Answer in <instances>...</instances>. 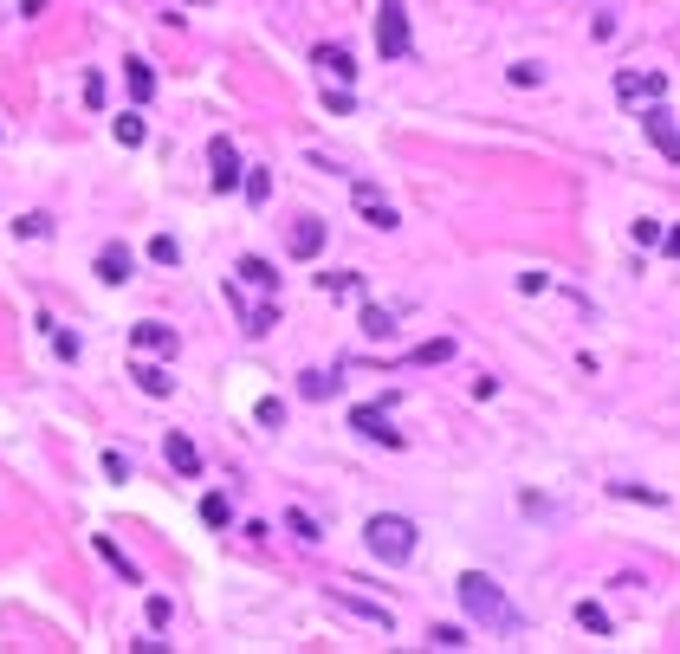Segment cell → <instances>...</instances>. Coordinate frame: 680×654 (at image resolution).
Wrapping results in <instances>:
<instances>
[{"label":"cell","mask_w":680,"mask_h":654,"mask_svg":"<svg viewBox=\"0 0 680 654\" xmlns=\"http://www.w3.org/2000/svg\"><path fill=\"white\" fill-rule=\"evenodd\" d=\"M363 538H370V551L383 557V564H408V557H415V519H402V512H376V519L363 525Z\"/></svg>","instance_id":"2"},{"label":"cell","mask_w":680,"mask_h":654,"mask_svg":"<svg viewBox=\"0 0 680 654\" xmlns=\"http://www.w3.org/2000/svg\"><path fill=\"white\" fill-rule=\"evenodd\" d=\"M460 609H467L486 635H525V616L506 603V590H499L493 577H480V570H467V577H460Z\"/></svg>","instance_id":"1"},{"label":"cell","mask_w":680,"mask_h":654,"mask_svg":"<svg viewBox=\"0 0 680 654\" xmlns=\"http://www.w3.org/2000/svg\"><path fill=\"white\" fill-rule=\"evenodd\" d=\"M661 91H668V78H661V72H622V78H616V98H622V104H642V98L655 104Z\"/></svg>","instance_id":"7"},{"label":"cell","mask_w":680,"mask_h":654,"mask_svg":"<svg viewBox=\"0 0 680 654\" xmlns=\"http://www.w3.org/2000/svg\"><path fill=\"white\" fill-rule=\"evenodd\" d=\"M285 525H292L305 544H318V519H311V512H285Z\"/></svg>","instance_id":"29"},{"label":"cell","mask_w":680,"mask_h":654,"mask_svg":"<svg viewBox=\"0 0 680 654\" xmlns=\"http://www.w3.org/2000/svg\"><path fill=\"white\" fill-rule=\"evenodd\" d=\"M98 557H104V564H111V570H117V577H130V583H136V564H130V557H124V551H117V544H111V538H98Z\"/></svg>","instance_id":"19"},{"label":"cell","mask_w":680,"mask_h":654,"mask_svg":"<svg viewBox=\"0 0 680 654\" xmlns=\"http://www.w3.org/2000/svg\"><path fill=\"white\" fill-rule=\"evenodd\" d=\"M318 247H324V221H311V214H305V221L292 227V253H298V260H318Z\"/></svg>","instance_id":"14"},{"label":"cell","mask_w":680,"mask_h":654,"mask_svg":"<svg viewBox=\"0 0 680 654\" xmlns=\"http://www.w3.org/2000/svg\"><path fill=\"white\" fill-rule=\"evenodd\" d=\"M512 85H519V91L544 85V65H538V59H519V65H512Z\"/></svg>","instance_id":"21"},{"label":"cell","mask_w":680,"mask_h":654,"mask_svg":"<svg viewBox=\"0 0 680 654\" xmlns=\"http://www.w3.org/2000/svg\"><path fill=\"white\" fill-rule=\"evenodd\" d=\"M136 389H143V395H169L175 383H169V376L156 370V363H136Z\"/></svg>","instance_id":"18"},{"label":"cell","mask_w":680,"mask_h":654,"mask_svg":"<svg viewBox=\"0 0 680 654\" xmlns=\"http://www.w3.org/2000/svg\"><path fill=\"white\" fill-rule=\"evenodd\" d=\"M577 622H583V629H590V635H609V616H603V609H596V603H577Z\"/></svg>","instance_id":"26"},{"label":"cell","mask_w":680,"mask_h":654,"mask_svg":"<svg viewBox=\"0 0 680 654\" xmlns=\"http://www.w3.org/2000/svg\"><path fill=\"white\" fill-rule=\"evenodd\" d=\"M124 72H130V98H136V104H143V98H149V91H156V72H149V65H143V59H130V65H124Z\"/></svg>","instance_id":"17"},{"label":"cell","mask_w":680,"mask_h":654,"mask_svg":"<svg viewBox=\"0 0 680 654\" xmlns=\"http://www.w3.org/2000/svg\"><path fill=\"white\" fill-rule=\"evenodd\" d=\"M350 428H357V434H370V441H383V447H402V434L389 428V415H383V408H357V415H350Z\"/></svg>","instance_id":"10"},{"label":"cell","mask_w":680,"mask_h":654,"mask_svg":"<svg viewBox=\"0 0 680 654\" xmlns=\"http://www.w3.org/2000/svg\"><path fill=\"white\" fill-rule=\"evenodd\" d=\"M162 454H169L175 473H201V447L188 441V434H169V441H162Z\"/></svg>","instance_id":"13"},{"label":"cell","mask_w":680,"mask_h":654,"mask_svg":"<svg viewBox=\"0 0 680 654\" xmlns=\"http://www.w3.org/2000/svg\"><path fill=\"white\" fill-rule=\"evenodd\" d=\"M642 130H648V143H655L668 162H680V124H674V111H661V104H655V111L642 117Z\"/></svg>","instance_id":"5"},{"label":"cell","mask_w":680,"mask_h":654,"mask_svg":"<svg viewBox=\"0 0 680 654\" xmlns=\"http://www.w3.org/2000/svg\"><path fill=\"white\" fill-rule=\"evenodd\" d=\"M130 344L143 350V357H175V331H169V324H136Z\"/></svg>","instance_id":"9"},{"label":"cell","mask_w":680,"mask_h":654,"mask_svg":"<svg viewBox=\"0 0 680 654\" xmlns=\"http://www.w3.org/2000/svg\"><path fill=\"white\" fill-rule=\"evenodd\" d=\"M350 201H357V214H363L370 227H383V234L396 227V208H389V201L376 195V182H350Z\"/></svg>","instance_id":"4"},{"label":"cell","mask_w":680,"mask_h":654,"mask_svg":"<svg viewBox=\"0 0 680 654\" xmlns=\"http://www.w3.org/2000/svg\"><path fill=\"white\" fill-rule=\"evenodd\" d=\"M363 337H396V311H383V305H363Z\"/></svg>","instance_id":"16"},{"label":"cell","mask_w":680,"mask_h":654,"mask_svg":"<svg viewBox=\"0 0 680 654\" xmlns=\"http://www.w3.org/2000/svg\"><path fill=\"white\" fill-rule=\"evenodd\" d=\"M117 143H143V111H124V117H117Z\"/></svg>","instance_id":"22"},{"label":"cell","mask_w":680,"mask_h":654,"mask_svg":"<svg viewBox=\"0 0 680 654\" xmlns=\"http://www.w3.org/2000/svg\"><path fill=\"white\" fill-rule=\"evenodd\" d=\"M169 616H175L169 596H149V629H169Z\"/></svg>","instance_id":"31"},{"label":"cell","mask_w":680,"mask_h":654,"mask_svg":"<svg viewBox=\"0 0 680 654\" xmlns=\"http://www.w3.org/2000/svg\"><path fill=\"white\" fill-rule=\"evenodd\" d=\"M227 305L240 311V324H247V337H266L272 324H279V311H272V305H253V298L240 292V285H227Z\"/></svg>","instance_id":"6"},{"label":"cell","mask_w":680,"mask_h":654,"mask_svg":"<svg viewBox=\"0 0 680 654\" xmlns=\"http://www.w3.org/2000/svg\"><path fill=\"white\" fill-rule=\"evenodd\" d=\"M130 266H136V260H130V247H117V240L98 253V279H104V285H124V279H130Z\"/></svg>","instance_id":"12"},{"label":"cell","mask_w":680,"mask_h":654,"mask_svg":"<svg viewBox=\"0 0 680 654\" xmlns=\"http://www.w3.org/2000/svg\"><path fill=\"white\" fill-rule=\"evenodd\" d=\"M104 473H111V480L124 486V480H130V460H124V454H104Z\"/></svg>","instance_id":"34"},{"label":"cell","mask_w":680,"mask_h":654,"mask_svg":"<svg viewBox=\"0 0 680 654\" xmlns=\"http://www.w3.org/2000/svg\"><path fill=\"white\" fill-rule=\"evenodd\" d=\"M253 415H260V428H285V402H260Z\"/></svg>","instance_id":"32"},{"label":"cell","mask_w":680,"mask_h":654,"mask_svg":"<svg viewBox=\"0 0 680 654\" xmlns=\"http://www.w3.org/2000/svg\"><path fill=\"white\" fill-rule=\"evenodd\" d=\"M428 642H434V648H467V635H460V629H447V622H441V629H428Z\"/></svg>","instance_id":"30"},{"label":"cell","mask_w":680,"mask_h":654,"mask_svg":"<svg viewBox=\"0 0 680 654\" xmlns=\"http://www.w3.org/2000/svg\"><path fill=\"white\" fill-rule=\"evenodd\" d=\"M661 240H668V227H661V221H635V247H661Z\"/></svg>","instance_id":"28"},{"label":"cell","mask_w":680,"mask_h":654,"mask_svg":"<svg viewBox=\"0 0 680 654\" xmlns=\"http://www.w3.org/2000/svg\"><path fill=\"white\" fill-rule=\"evenodd\" d=\"M240 188H247V201H253V208H260V201L272 195V182H266V169H247V182H240Z\"/></svg>","instance_id":"27"},{"label":"cell","mask_w":680,"mask_h":654,"mask_svg":"<svg viewBox=\"0 0 680 654\" xmlns=\"http://www.w3.org/2000/svg\"><path fill=\"white\" fill-rule=\"evenodd\" d=\"M661 247H668V253H674V260H680V227H668V240H661Z\"/></svg>","instance_id":"35"},{"label":"cell","mask_w":680,"mask_h":654,"mask_svg":"<svg viewBox=\"0 0 680 654\" xmlns=\"http://www.w3.org/2000/svg\"><path fill=\"white\" fill-rule=\"evenodd\" d=\"M298 383H305V395H311V402H324V395H331V389H337V376H324V370H311V376H298Z\"/></svg>","instance_id":"25"},{"label":"cell","mask_w":680,"mask_h":654,"mask_svg":"<svg viewBox=\"0 0 680 654\" xmlns=\"http://www.w3.org/2000/svg\"><path fill=\"white\" fill-rule=\"evenodd\" d=\"M240 279H247L253 292H279V272H272L266 260H253V253H247V260H240Z\"/></svg>","instance_id":"15"},{"label":"cell","mask_w":680,"mask_h":654,"mask_svg":"<svg viewBox=\"0 0 680 654\" xmlns=\"http://www.w3.org/2000/svg\"><path fill=\"white\" fill-rule=\"evenodd\" d=\"M149 260H156V266H175V260H182V247H175L169 234H156V240H149Z\"/></svg>","instance_id":"24"},{"label":"cell","mask_w":680,"mask_h":654,"mask_svg":"<svg viewBox=\"0 0 680 654\" xmlns=\"http://www.w3.org/2000/svg\"><path fill=\"white\" fill-rule=\"evenodd\" d=\"M201 519H208L214 531H221L227 519H234V506H227V499H221V493H208V499H201Z\"/></svg>","instance_id":"20"},{"label":"cell","mask_w":680,"mask_h":654,"mask_svg":"<svg viewBox=\"0 0 680 654\" xmlns=\"http://www.w3.org/2000/svg\"><path fill=\"white\" fill-rule=\"evenodd\" d=\"M311 65H318L324 78H337V85H350V78H357V65H350L344 46H318V52H311Z\"/></svg>","instance_id":"11"},{"label":"cell","mask_w":680,"mask_h":654,"mask_svg":"<svg viewBox=\"0 0 680 654\" xmlns=\"http://www.w3.org/2000/svg\"><path fill=\"white\" fill-rule=\"evenodd\" d=\"M376 52H383V59H408V7L402 0H383V7H376Z\"/></svg>","instance_id":"3"},{"label":"cell","mask_w":680,"mask_h":654,"mask_svg":"<svg viewBox=\"0 0 680 654\" xmlns=\"http://www.w3.org/2000/svg\"><path fill=\"white\" fill-rule=\"evenodd\" d=\"M324 292H331V298H350V292H357V272H324Z\"/></svg>","instance_id":"23"},{"label":"cell","mask_w":680,"mask_h":654,"mask_svg":"<svg viewBox=\"0 0 680 654\" xmlns=\"http://www.w3.org/2000/svg\"><path fill=\"white\" fill-rule=\"evenodd\" d=\"M20 234H26V240H39V234H52V221H46V214H26Z\"/></svg>","instance_id":"33"},{"label":"cell","mask_w":680,"mask_h":654,"mask_svg":"<svg viewBox=\"0 0 680 654\" xmlns=\"http://www.w3.org/2000/svg\"><path fill=\"white\" fill-rule=\"evenodd\" d=\"M208 162H214V188H221V195H227V188H240V175H247V169H240V156H234L227 136H214V143H208Z\"/></svg>","instance_id":"8"}]
</instances>
